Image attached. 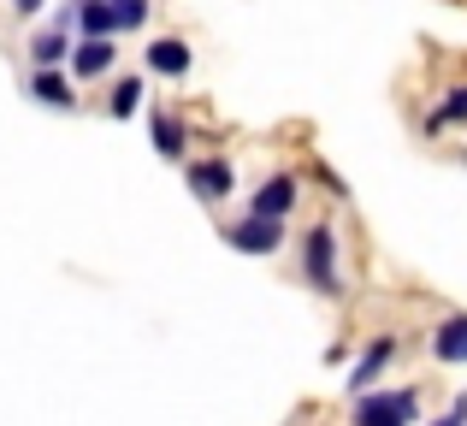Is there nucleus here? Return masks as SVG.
I'll use <instances>...</instances> for the list:
<instances>
[{
  "label": "nucleus",
  "instance_id": "3",
  "mask_svg": "<svg viewBox=\"0 0 467 426\" xmlns=\"http://www.w3.org/2000/svg\"><path fill=\"white\" fill-rule=\"evenodd\" d=\"M420 385H373L349 397V426H420Z\"/></svg>",
  "mask_w": 467,
  "mask_h": 426
},
{
  "label": "nucleus",
  "instance_id": "19",
  "mask_svg": "<svg viewBox=\"0 0 467 426\" xmlns=\"http://www.w3.org/2000/svg\"><path fill=\"white\" fill-rule=\"evenodd\" d=\"M6 6H12V18L30 24V18H42V12H47V0H6Z\"/></svg>",
  "mask_w": 467,
  "mask_h": 426
},
{
  "label": "nucleus",
  "instance_id": "17",
  "mask_svg": "<svg viewBox=\"0 0 467 426\" xmlns=\"http://www.w3.org/2000/svg\"><path fill=\"white\" fill-rule=\"evenodd\" d=\"M308 184H319V190H326V196H331V202H349V184H343V178H337V172H331V166H326V161H314V166H308Z\"/></svg>",
  "mask_w": 467,
  "mask_h": 426
},
{
  "label": "nucleus",
  "instance_id": "6",
  "mask_svg": "<svg viewBox=\"0 0 467 426\" xmlns=\"http://www.w3.org/2000/svg\"><path fill=\"white\" fill-rule=\"evenodd\" d=\"M397 356H402V338L397 332H373V338H367V344L355 349V361H349V379H343V385H349V397L373 391V385L390 373V361H397Z\"/></svg>",
  "mask_w": 467,
  "mask_h": 426
},
{
  "label": "nucleus",
  "instance_id": "15",
  "mask_svg": "<svg viewBox=\"0 0 467 426\" xmlns=\"http://www.w3.org/2000/svg\"><path fill=\"white\" fill-rule=\"evenodd\" d=\"M78 36H101V42H119L113 0H78Z\"/></svg>",
  "mask_w": 467,
  "mask_h": 426
},
{
  "label": "nucleus",
  "instance_id": "7",
  "mask_svg": "<svg viewBox=\"0 0 467 426\" xmlns=\"http://www.w3.org/2000/svg\"><path fill=\"white\" fill-rule=\"evenodd\" d=\"M142 71L160 83H183L195 71V47H190V36H149V47H142Z\"/></svg>",
  "mask_w": 467,
  "mask_h": 426
},
{
  "label": "nucleus",
  "instance_id": "11",
  "mask_svg": "<svg viewBox=\"0 0 467 426\" xmlns=\"http://www.w3.org/2000/svg\"><path fill=\"white\" fill-rule=\"evenodd\" d=\"M426 349H432L438 368H467V308L438 314V326L426 332Z\"/></svg>",
  "mask_w": 467,
  "mask_h": 426
},
{
  "label": "nucleus",
  "instance_id": "2",
  "mask_svg": "<svg viewBox=\"0 0 467 426\" xmlns=\"http://www.w3.org/2000/svg\"><path fill=\"white\" fill-rule=\"evenodd\" d=\"M290 219H266V213H231V219H219V243H225L231 255H249V261H273V255H285L290 249Z\"/></svg>",
  "mask_w": 467,
  "mask_h": 426
},
{
  "label": "nucleus",
  "instance_id": "18",
  "mask_svg": "<svg viewBox=\"0 0 467 426\" xmlns=\"http://www.w3.org/2000/svg\"><path fill=\"white\" fill-rule=\"evenodd\" d=\"M420 426H467V391L462 397H450V409L438 421H420Z\"/></svg>",
  "mask_w": 467,
  "mask_h": 426
},
{
  "label": "nucleus",
  "instance_id": "4",
  "mask_svg": "<svg viewBox=\"0 0 467 426\" xmlns=\"http://www.w3.org/2000/svg\"><path fill=\"white\" fill-rule=\"evenodd\" d=\"M183 190H190L202 208H225L243 190L237 161H231V154H190V161H183Z\"/></svg>",
  "mask_w": 467,
  "mask_h": 426
},
{
  "label": "nucleus",
  "instance_id": "9",
  "mask_svg": "<svg viewBox=\"0 0 467 426\" xmlns=\"http://www.w3.org/2000/svg\"><path fill=\"white\" fill-rule=\"evenodd\" d=\"M24 95H30L36 107H47V113H78V78H71L66 66H47V71H30L24 78Z\"/></svg>",
  "mask_w": 467,
  "mask_h": 426
},
{
  "label": "nucleus",
  "instance_id": "5",
  "mask_svg": "<svg viewBox=\"0 0 467 426\" xmlns=\"http://www.w3.org/2000/svg\"><path fill=\"white\" fill-rule=\"evenodd\" d=\"M302 196H308V172H296V166H273V172L249 190V202H243V208H249V213H266V219H296Z\"/></svg>",
  "mask_w": 467,
  "mask_h": 426
},
{
  "label": "nucleus",
  "instance_id": "14",
  "mask_svg": "<svg viewBox=\"0 0 467 426\" xmlns=\"http://www.w3.org/2000/svg\"><path fill=\"white\" fill-rule=\"evenodd\" d=\"M71 47H78V36L59 30V24H42V30L30 36V71H47V66H71Z\"/></svg>",
  "mask_w": 467,
  "mask_h": 426
},
{
  "label": "nucleus",
  "instance_id": "10",
  "mask_svg": "<svg viewBox=\"0 0 467 426\" xmlns=\"http://www.w3.org/2000/svg\"><path fill=\"white\" fill-rule=\"evenodd\" d=\"M71 78H78V89H89V83H107L119 71V42H101V36H78V47H71Z\"/></svg>",
  "mask_w": 467,
  "mask_h": 426
},
{
  "label": "nucleus",
  "instance_id": "8",
  "mask_svg": "<svg viewBox=\"0 0 467 426\" xmlns=\"http://www.w3.org/2000/svg\"><path fill=\"white\" fill-rule=\"evenodd\" d=\"M149 142H154V154L166 166H183V161H190V142H195L190 137V119L171 113L166 101H149Z\"/></svg>",
  "mask_w": 467,
  "mask_h": 426
},
{
  "label": "nucleus",
  "instance_id": "1",
  "mask_svg": "<svg viewBox=\"0 0 467 426\" xmlns=\"http://www.w3.org/2000/svg\"><path fill=\"white\" fill-rule=\"evenodd\" d=\"M296 278L326 302L349 296V266H343V231L337 219H314L296 231Z\"/></svg>",
  "mask_w": 467,
  "mask_h": 426
},
{
  "label": "nucleus",
  "instance_id": "12",
  "mask_svg": "<svg viewBox=\"0 0 467 426\" xmlns=\"http://www.w3.org/2000/svg\"><path fill=\"white\" fill-rule=\"evenodd\" d=\"M149 113V71H113L107 78V119H137Z\"/></svg>",
  "mask_w": 467,
  "mask_h": 426
},
{
  "label": "nucleus",
  "instance_id": "16",
  "mask_svg": "<svg viewBox=\"0 0 467 426\" xmlns=\"http://www.w3.org/2000/svg\"><path fill=\"white\" fill-rule=\"evenodd\" d=\"M113 18H119V36H142L154 18V0H113Z\"/></svg>",
  "mask_w": 467,
  "mask_h": 426
},
{
  "label": "nucleus",
  "instance_id": "13",
  "mask_svg": "<svg viewBox=\"0 0 467 426\" xmlns=\"http://www.w3.org/2000/svg\"><path fill=\"white\" fill-rule=\"evenodd\" d=\"M420 130H426V137H444V130H467V78H456V83H444V89H438V101L426 107Z\"/></svg>",
  "mask_w": 467,
  "mask_h": 426
}]
</instances>
